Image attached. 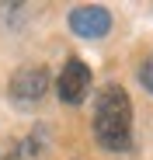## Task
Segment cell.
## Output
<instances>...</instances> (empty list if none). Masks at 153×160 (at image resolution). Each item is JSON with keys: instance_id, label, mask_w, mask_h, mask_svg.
Segmentation results:
<instances>
[{"instance_id": "6da1fadb", "label": "cell", "mask_w": 153, "mask_h": 160, "mask_svg": "<svg viewBox=\"0 0 153 160\" xmlns=\"http://www.w3.org/2000/svg\"><path fill=\"white\" fill-rule=\"evenodd\" d=\"M94 136L111 153L129 150V143H132V101L115 84L105 87L101 98L94 101Z\"/></svg>"}, {"instance_id": "7a4b0ae2", "label": "cell", "mask_w": 153, "mask_h": 160, "mask_svg": "<svg viewBox=\"0 0 153 160\" xmlns=\"http://www.w3.org/2000/svg\"><path fill=\"white\" fill-rule=\"evenodd\" d=\"M56 87H59V101L63 104H80L87 98V91H91V70H87V63L84 59H70L63 66V73H59Z\"/></svg>"}, {"instance_id": "3957f363", "label": "cell", "mask_w": 153, "mask_h": 160, "mask_svg": "<svg viewBox=\"0 0 153 160\" xmlns=\"http://www.w3.org/2000/svg\"><path fill=\"white\" fill-rule=\"evenodd\" d=\"M49 91V70L45 66H21L11 77V94L17 101H38Z\"/></svg>"}, {"instance_id": "277c9868", "label": "cell", "mask_w": 153, "mask_h": 160, "mask_svg": "<svg viewBox=\"0 0 153 160\" xmlns=\"http://www.w3.org/2000/svg\"><path fill=\"white\" fill-rule=\"evenodd\" d=\"M70 28L80 35V38H105L111 32V14L105 7H76L70 14Z\"/></svg>"}, {"instance_id": "5b68a950", "label": "cell", "mask_w": 153, "mask_h": 160, "mask_svg": "<svg viewBox=\"0 0 153 160\" xmlns=\"http://www.w3.org/2000/svg\"><path fill=\"white\" fill-rule=\"evenodd\" d=\"M139 84L153 94V56H150V59H143V66H139Z\"/></svg>"}]
</instances>
